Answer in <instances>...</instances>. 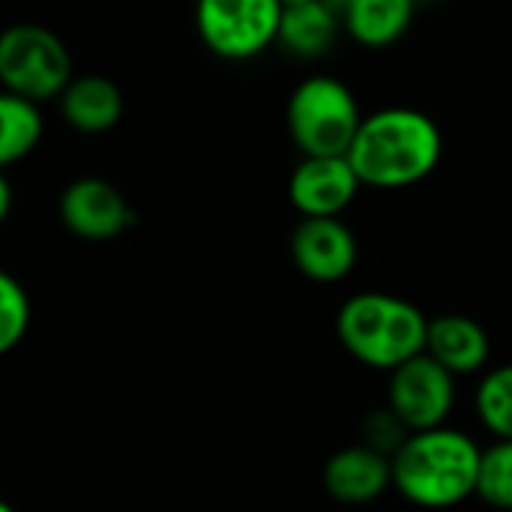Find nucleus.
Here are the masks:
<instances>
[{
	"mask_svg": "<svg viewBox=\"0 0 512 512\" xmlns=\"http://www.w3.org/2000/svg\"><path fill=\"white\" fill-rule=\"evenodd\" d=\"M285 120L303 156H345L363 114L348 84L330 75H312L294 87Z\"/></svg>",
	"mask_w": 512,
	"mask_h": 512,
	"instance_id": "20e7f679",
	"label": "nucleus"
},
{
	"mask_svg": "<svg viewBox=\"0 0 512 512\" xmlns=\"http://www.w3.org/2000/svg\"><path fill=\"white\" fill-rule=\"evenodd\" d=\"M57 99L63 120L84 135L108 132L123 117V93L105 75H78Z\"/></svg>",
	"mask_w": 512,
	"mask_h": 512,
	"instance_id": "ddd939ff",
	"label": "nucleus"
},
{
	"mask_svg": "<svg viewBox=\"0 0 512 512\" xmlns=\"http://www.w3.org/2000/svg\"><path fill=\"white\" fill-rule=\"evenodd\" d=\"M408 429H405V423L387 408V411H375V414H369L366 417V423H363V438H366V447H372V450H378V453H384V456H390V453H396L405 441H408Z\"/></svg>",
	"mask_w": 512,
	"mask_h": 512,
	"instance_id": "aec40b11",
	"label": "nucleus"
},
{
	"mask_svg": "<svg viewBox=\"0 0 512 512\" xmlns=\"http://www.w3.org/2000/svg\"><path fill=\"white\" fill-rule=\"evenodd\" d=\"M474 495L498 510H512V441H498L495 447L480 450Z\"/></svg>",
	"mask_w": 512,
	"mask_h": 512,
	"instance_id": "a211bd4d",
	"label": "nucleus"
},
{
	"mask_svg": "<svg viewBox=\"0 0 512 512\" xmlns=\"http://www.w3.org/2000/svg\"><path fill=\"white\" fill-rule=\"evenodd\" d=\"M393 483L417 507L447 510L477 492L480 447L459 429L411 432L393 453Z\"/></svg>",
	"mask_w": 512,
	"mask_h": 512,
	"instance_id": "f03ea898",
	"label": "nucleus"
},
{
	"mask_svg": "<svg viewBox=\"0 0 512 512\" xmlns=\"http://www.w3.org/2000/svg\"><path fill=\"white\" fill-rule=\"evenodd\" d=\"M393 483L390 456L372 447H345L324 465V489L339 504H369Z\"/></svg>",
	"mask_w": 512,
	"mask_h": 512,
	"instance_id": "9b49d317",
	"label": "nucleus"
},
{
	"mask_svg": "<svg viewBox=\"0 0 512 512\" xmlns=\"http://www.w3.org/2000/svg\"><path fill=\"white\" fill-rule=\"evenodd\" d=\"M0 512H18V510H15V507H12V504H6V501H3V498H0Z\"/></svg>",
	"mask_w": 512,
	"mask_h": 512,
	"instance_id": "4be33fe9",
	"label": "nucleus"
},
{
	"mask_svg": "<svg viewBox=\"0 0 512 512\" xmlns=\"http://www.w3.org/2000/svg\"><path fill=\"white\" fill-rule=\"evenodd\" d=\"M42 132L45 120L39 114V105L0 90V171L30 156L42 141Z\"/></svg>",
	"mask_w": 512,
	"mask_h": 512,
	"instance_id": "dca6fc26",
	"label": "nucleus"
},
{
	"mask_svg": "<svg viewBox=\"0 0 512 512\" xmlns=\"http://www.w3.org/2000/svg\"><path fill=\"white\" fill-rule=\"evenodd\" d=\"M417 0H351L342 12V30L363 48L396 45L411 21Z\"/></svg>",
	"mask_w": 512,
	"mask_h": 512,
	"instance_id": "4468645a",
	"label": "nucleus"
},
{
	"mask_svg": "<svg viewBox=\"0 0 512 512\" xmlns=\"http://www.w3.org/2000/svg\"><path fill=\"white\" fill-rule=\"evenodd\" d=\"M444 153L438 123L417 108H381L363 117L345 159L360 186L405 189L426 180Z\"/></svg>",
	"mask_w": 512,
	"mask_h": 512,
	"instance_id": "f257e3e1",
	"label": "nucleus"
},
{
	"mask_svg": "<svg viewBox=\"0 0 512 512\" xmlns=\"http://www.w3.org/2000/svg\"><path fill=\"white\" fill-rule=\"evenodd\" d=\"M30 330V297L24 285L0 270V357L15 351Z\"/></svg>",
	"mask_w": 512,
	"mask_h": 512,
	"instance_id": "6ab92c4d",
	"label": "nucleus"
},
{
	"mask_svg": "<svg viewBox=\"0 0 512 512\" xmlns=\"http://www.w3.org/2000/svg\"><path fill=\"white\" fill-rule=\"evenodd\" d=\"M339 33L342 24L330 12V6L324 0H306V3L282 6L276 42L285 51L312 60V57H324L336 45Z\"/></svg>",
	"mask_w": 512,
	"mask_h": 512,
	"instance_id": "2eb2a0df",
	"label": "nucleus"
},
{
	"mask_svg": "<svg viewBox=\"0 0 512 512\" xmlns=\"http://www.w3.org/2000/svg\"><path fill=\"white\" fill-rule=\"evenodd\" d=\"M429 318L408 300L393 294H354L336 315V333L345 351L372 366L396 369L426 351Z\"/></svg>",
	"mask_w": 512,
	"mask_h": 512,
	"instance_id": "7ed1b4c3",
	"label": "nucleus"
},
{
	"mask_svg": "<svg viewBox=\"0 0 512 512\" xmlns=\"http://www.w3.org/2000/svg\"><path fill=\"white\" fill-rule=\"evenodd\" d=\"M360 192L345 156H303L288 180V198L303 219H336Z\"/></svg>",
	"mask_w": 512,
	"mask_h": 512,
	"instance_id": "1a4fd4ad",
	"label": "nucleus"
},
{
	"mask_svg": "<svg viewBox=\"0 0 512 512\" xmlns=\"http://www.w3.org/2000/svg\"><path fill=\"white\" fill-rule=\"evenodd\" d=\"M9 210H12V189H9V180L0 171V222L9 216Z\"/></svg>",
	"mask_w": 512,
	"mask_h": 512,
	"instance_id": "412c9836",
	"label": "nucleus"
},
{
	"mask_svg": "<svg viewBox=\"0 0 512 512\" xmlns=\"http://www.w3.org/2000/svg\"><path fill=\"white\" fill-rule=\"evenodd\" d=\"M291 258L312 282H342L357 264V240L339 216L303 219L291 234Z\"/></svg>",
	"mask_w": 512,
	"mask_h": 512,
	"instance_id": "9d476101",
	"label": "nucleus"
},
{
	"mask_svg": "<svg viewBox=\"0 0 512 512\" xmlns=\"http://www.w3.org/2000/svg\"><path fill=\"white\" fill-rule=\"evenodd\" d=\"M456 402V378L435 363L426 351L393 369L390 411L408 432H426L444 426Z\"/></svg>",
	"mask_w": 512,
	"mask_h": 512,
	"instance_id": "0eeeda50",
	"label": "nucleus"
},
{
	"mask_svg": "<svg viewBox=\"0 0 512 512\" xmlns=\"http://www.w3.org/2000/svg\"><path fill=\"white\" fill-rule=\"evenodd\" d=\"M60 222L81 240L105 243L126 234L135 222V213L117 186L99 177H81L60 195Z\"/></svg>",
	"mask_w": 512,
	"mask_h": 512,
	"instance_id": "6e6552de",
	"label": "nucleus"
},
{
	"mask_svg": "<svg viewBox=\"0 0 512 512\" xmlns=\"http://www.w3.org/2000/svg\"><path fill=\"white\" fill-rule=\"evenodd\" d=\"M426 354L453 378L474 375L489 363L492 342L480 321L468 315H438L426 327Z\"/></svg>",
	"mask_w": 512,
	"mask_h": 512,
	"instance_id": "f8f14e48",
	"label": "nucleus"
},
{
	"mask_svg": "<svg viewBox=\"0 0 512 512\" xmlns=\"http://www.w3.org/2000/svg\"><path fill=\"white\" fill-rule=\"evenodd\" d=\"M72 81L66 42L42 24H12L0 33V87L30 99H57Z\"/></svg>",
	"mask_w": 512,
	"mask_h": 512,
	"instance_id": "39448f33",
	"label": "nucleus"
},
{
	"mask_svg": "<svg viewBox=\"0 0 512 512\" xmlns=\"http://www.w3.org/2000/svg\"><path fill=\"white\" fill-rule=\"evenodd\" d=\"M279 0H195L201 42L222 60H252L276 42Z\"/></svg>",
	"mask_w": 512,
	"mask_h": 512,
	"instance_id": "423d86ee",
	"label": "nucleus"
},
{
	"mask_svg": "<svg viewBox=\"0 0 512 512\" xmlns=\"http://www.w3.org/2000/svg\"><path fill=\"white\" fill-rule=\"evenodd\" d=\"M282 6H291V3H306V0H279Z\"/></svg>",
	"mask_w": 512,
	"mask_h": 512,
	"instance_id": "5701e85b",
	"label": "nucleus"
},
{
	"mask_svg": "<svg viewBox=\"0 0 512 512\" xmlns=\"http://www.w3.org/2000/svg\"><path fill=\"white\" fill-rule=\"evenodd\" d=\"M477 417L498 441H512V366H498L483 378Z\"/></svg>",
	"mask_w": 512,
	"mask_h": 512,
	"instance_id": "f3484780",
	"label": "nucleus"
}]
</instances>
